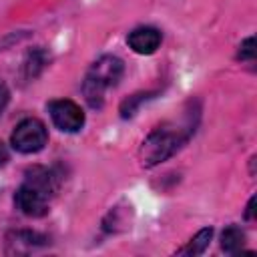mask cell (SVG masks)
I'll return each instance as SVG.
<instances>
[{
    "instance_id": "cell-1",
    "label": "cell",
    "mask_w": 257,
    "mask_h": 257,
    "mask_svg": "<svg viewBox=\"0 0 257 257\" xmlns=\"http://www.w3.org/2000/svg\"><path fill=\"white\" fill-rule=\"evenodd\" d=\"M199 122V106L189 102V108L179 120H167L153 128L141 145V163L145 167H155L169 157H173L193 135Z\"/></svg>"
},
{
    "instance_id": "cell-2",
    "label": "cell",
    "mask_w": 257,
    "mask_h": 257,
    "mask_svg": "<svg viewBox=\"0 0 257 257\" xmlns=\"http://www.w3.org/2000/svg\"><path fill=\"white\" fill-rule=\"evenodd\" d=\"M124 72V62L118 56H100L86 72L82 82V94L90 108H100L104 104V92L118 84Z\"/></svg>"
},
{
    "instance_id": "cell-3",
    "label": "cell",
    "mask_w": 257,
    "mask_h": 257,
    "mask_svg": "<svg viewBox=\"0 0 257 257\" xmlns=\"http://www.w3.org/2000/svg\"><path fill=\"white\" fill-rule=\"evenodd\" d=\"M46 143H48V131L44 122L38 118H24L22 122L16 124L10 137L12 149L22 155H32L42 151Z\"/></svg>"
},
{
    "instance_id": "cell-4",
    "label": "cell",
    "mask_w": 257,
    "mask_h": 257,
    "mask_svg": "<svg viewBox=\"0 0 257 257\" xmlns=\"http://www.w3.org/2000/svg\"><path fill=\"white\" fill-rule=\"evenodd\" d=\"M48 112L52 122L64 133H78L84 126V112L74 100H68V98L50 100Z\"/></svg>"
},
{
    "instance_id": "cell-5",
    "label": "cell",
    "mask_w": 257,
    "mask_h": 257,
    "mask_svg": "<svg viewBox=\"0 0 257 257\" xmlns=\"http://www.w3.org/2000/svg\"><path fill=\"white\" fill-rule=\"evenodd\" d=\"M14 205L26 217H44L48 213L50 197H46L42 191H38L36 187L24 181L14 195Z\"/></svg>"
},
{
    "instance_id": "cell-6",
    "label": "cell",
    "mask_w": 257,
    "mask_h": 257,
    "mask_svg": "<svg viewBox=\"0 0 257 257\" xmlns=\"http://www.w3.org/2000/svg\"><path fill=\"white\" fill-rule=\"evenodd\" d=\"M48 243V237L30 231V229H20V231H10L6 235V253L8 255H18V253H30L38 247H44Z\"/></svg>"
},
{
    "instance_id": "cell-7",
    "label": "cell",
    "mask_w": 257,
    "mask_h": 257,
    "mask_svg": "<svg viewBox=\"0 0 257 257\" xmlns=\"http://www.w3.org/2000/svg\"><path fill=\"white\" fill-rule=\"evenodd\" d=\"M161 40H163V34L155 26H139L126 36L128 46L137 54H153L161 46Z\"/></svg>"
},
{
    "instance_id": "cell-8",
    "label": "cell",
    "mask_w": 257,
    "mask_h": 257,
    "mask_svg": "<svg viewBox=\"0 0 257 257\" xmlns=\"http://www.w3.org/2000/svg\"><path fill=\"white\" fill-rule=\"evenodd\" d=\"M245 245V233L241 231V227L231 225L221 233V249L229 255H235L243 249Z\"/></svg>"
},
{
    "instance_id": "cell-9",
    "label": "cell",
    "mask_w": 257,
    "mask_h": 257,
    "mask_svg": "<svg viewBox=\"0 0 257 257\" xmlns=\"http://www.w3.org/2000/svg\"><path fill=\"white\" fill-rule=\"evenodd\" d=\"M46 64H48V54H46L44 48H34V50H30L28 56H26V60H24V76H26L28 80L36 78V76L44 70Z\"/></svg>"
},
{
    "instance_id": "cell-10",
    "label": "cell",
    "mask_w": 257,
    "mask_h": 257,
    "mask_svg": "<svg viewBox=\"0 0 257 257\" xmlns=\"http://www.w3.org/2000/svg\"><path fill=\"white\" fill-rule=\"evenodd\" d=\"M211 239H213V229H211V227H205V229H201L185 247H181L177 253H179V255H191V257L201 255V253H205V249L209 247Z\"/></svg>"
},
{
    "instance_id": "cell-11",
    "label": "cell",
    "mask_w": 257,
    "mask_h": 257,
    "mask_svg": "<svg viewBox=\"0 0 257 257\" xmlns=\"http://www.w3.org/2000/svg\"><path fill=\"white\" fill-rule=\"evenodd\" d=\"M153 94H155V92H137V94L124 98L122 104H120V108H118L120 116H122V118H131V116H135V112L139 110V106H141L143 102H147L149 98H153Z\"/></svg>"
},
{
    "instance_id": "cell-12",
    "label": "cell",
    "mask_w": 257,
    "mask_h": 257,
    "mask_svg": "<svg viewBox=\"0 0 257 257\" xmlns=\"http://www.w3.org/2000/svg\"><path fill=\"white\" fill-rule=\"evenodd\" d=\"M237 58L239 60H253L255 58V38L249 36L241 42L239 46V52H237Z\"/></svg>"
},
{
    "instance_id": "cell-13",
    "label": "cell",
    "mask_w": 257,
    "mask_h": 257,
    "mask_svg": "<svg viewBox=\"0 0 257 257\" xmlns=\"http://www.w3.org/2000/svg\"><path fill=\"white\" fill-rule=\"evenodd\" d=\"M8 100H10V92H8L6 84H4V82H0V112H2L4 108H6Z\"/></svg>"
},
{
    "instance_id": "cell-14",
    "label": "cell",
    "mask_w": 257,
    "mask_h": 257,
    "mask_svg": "<svg viewBox=\"0 0 257 257\" xmlns=\"http://www.w3.org/2000/svg\"><path fill=\"white\" fill-rule=\"evenodd\" d=\"M253 217H255V197L249 199V203H247V211H245V219H247V221H251Z\"/></svg>"
},
{
    "instance_id": "cell-15",
    "label": "cell",
    "mask_w": 257,
    "mask_h": 257,
    "mask_svg": "<svg viewBox=\"0 0 257 257\" xmlns=\"http://www.w3.org/2000/svg\"><path fill=\"white\" fill-rule=\"evenodd\" d=\"M8 159H10V155H8V149H6V145L0 141V167H4V165L8 163Z\"/></svg>"
}]
</instances>
